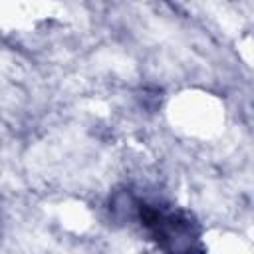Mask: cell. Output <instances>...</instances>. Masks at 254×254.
Masks as SVG:
<instances>
[{
  "label": "cell",
  "instance_id": "1",
  "mask_svg": "<svg viewBox=\"0 0 254 254\" xmlns=\"http://www.w3.org/2000/svg\"><path fill=\"white\" fill-rule=\"evenodd\" d=\"M131 216H135L149 236L165 250H192L200 248V226L192 214L185 210L165 208L135 198Z\"/></svg>",
  "mask_w": 254,
  "mask_h": 254
}]
</instances>
